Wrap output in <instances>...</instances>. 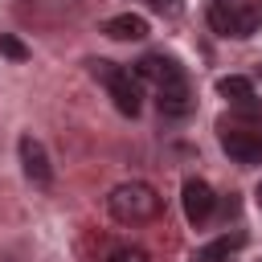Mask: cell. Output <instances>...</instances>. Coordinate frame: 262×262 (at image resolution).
Wrapping results in <instances>:
<instances>
[{
	"mask_svg": "<svg viewBox=\"0 0 262 262\" xmlns=\"http://www.w3.org/2000/svg\"><path fill=\"white\" fill-rule=\"evenodd\" d=\"M106 213L119 225H143V221L160 217V192L143 180H123L106 192Z\"/></svg>",
	"mask_w": 262,
	"mask_h": 262,
	"instance_id": "cell-1",
	"label": "cell"
},
{
	"mask_svg": "<svg viewBox=\"0 0 262 262\" xmlns=\"http://www.w3.org/2000/svg\"><path fill=\"white\" fill-rule=\"evenodd\" d=\"M94 78L111 90L119 115H131V119L139 115V78H135L131 70H123V66H115V61H94Z\"/></svg>",
	"mask_w": 262,
	"mask_h": 262,
	"instance_id": "cell-2",
	"label": "cell"
},
{
	"mask_svg": "<svg viewBox=\"0 0 262 262\" xmlns=\"http://www.w3.org/2000/svg\"><path fill=\"white\" fill-rule=\"evenodd\" d=\"M16 151H20V168H25V176H29L33 184H49V180H53V172H49V156H45L41 139H33V135H20Z\"/></svg>",
	"mask_w": 262,
	"mask_h": 262,
	"instance_id": "cell-3",
	"label": "cell"
},
{
	"mask_svg": "<svg viewBox=\"0 0 262 262\" xmlns=\"http://www.w3.org/2000/svg\"><path fill=\"white\" fill-rule=\"evenodd\" d=\"M180 205H184V217H188L192 225H201V221L213 213L217 196H213V188H209L205 180H184V188H180Z\"/></svg>",
	"mask_w": 262,
	"mask_h": 262,
	"instance_id": "cell-4",
	"label": "cell"
},
{
	"mask_svg": "<svg viewBox=\"0 0 262 262\" xmlns=\"http://www.w3.org/2000/svg\"><path fill=\"white\" fill-rule=\"evenodd\" d=\"M221 147H225V156L237 160V164H254V160L262 156V139H258L254 131H242V127H225V131H221Z\"/></svg>",
	"mask_w": 262,
	"mask_h": 262,
	"instance_id": "cell-5",
	"label": "cell"
},
{
	"mask_svg": "<svg viewBox=\"0 0 262 262\" xmlns=\"http://www.w3.org/2000/svg\"><path fill=\"white\" fill-rule=\"evenodd\" d=\"M102 33L111 41H143L147 37V20L139 12H119V16H106L102 20Z\"/></svg>",
	"mask_w": 262,
	"mask_h": 262,
	"instance_id": "cell-6",
	"label": "cell"
},
{
	"mask_svg": "<svg viewBox=\"0 0 262 262\" xmlns=\"http://www.w3.org/2000/svg\"><path fill=\"white\" fill-rule=\"evenodd\" d=\"M156 102L164 115H188L192 111V90H188V78L180 82H168V86H156Z\"/></svg>",
	"mask_w": 262,
	"mask_h": 262,
	"instance_id": "cell-7",
	"label": "cell"
},
{
	"mask_svg": "<svg viewBox=\"0 0 262 262\" xmlns=\"http://www.w3.org/2000/svg\"><path fill=\"white\" fill-rule=\"evenodd\" d=\"M139 78H147V82H156V86H168V82H180L184 70H180L172 57H164V53H147V57L139 61Z\"/></svg>",
	"mask_w": 262,
	"mask_h": 262,
	"instance_id": "cell-8",
	"label": "cell"
},
{
	"mask_svg": "<svg viewBox=\"0 0 262 262\" xmlns=\"http://www.w3.org/2000/svg\"><path fill=\"white\" fill-rule=\"evenodd\" d=\"M217 94L229 98V102H250V98H254V82L242 78V74H225V78L217 82Z\"/></svg>",
	"mask_w": 262,
	"mask_h": 262,
	"instance_id": "cell-9",
	"label": "cell"
},
{
	"mask_svg": "<svg viewBox=\"0 0 262 262\" xmlns=\"http://www.w3.org/2000/svg\"><path fill=\"white\" fill-rule=\"evenodd\" d=\"M262 25V4H246L242 12H233V37H250Z\"/></svg>",
	"mask_w": 262,
	"mask_h": 262,
	"instance_id": "cell-10",
	"label": "cell"
},
{
	"mask_svg": "<svg viewBox=\"0 0 262 262\" xmlns=\"http://www.w3.org/2000/svg\"><path fill=\"white\" fill-rule=\"evenodd\" d=\"M106 262H151L139 246H119V250H111L106 254Z\"/></svg>",
	"mask_w": 262,
	"mask_h": 262,
	"instance_id": "cell-11",
	"label": "cell"
},
{
	"mask_svg": "<svg viewBox=\"0 0 262 262\" xmlns=\"http://www.w3.org/2000/svg\"><path fill=\"white\" fill-rule=\"evenodd\" d=\"M209 16H213V29H217V33H233V12H229L225 4H213Z\"/></svg>",
	"mask_w": 262,
	"mask_h": 262,
	"instance_id": "cell-12",
	"label": "cell"
},
{
	"mask_svg": "<svg viewBox=\"0 0 262 262\" xmlns=\"http://www.w3.org/2000/svg\"><path fill=\"white\" fill-rule=\"evenodd\" d=\"M0 53H8L12 61H25V57H29V49H25L16 37H8V33H0Z\"/></svg>",
	"mask_w": 262,
	"mask_h": 262,
	"instance_id": "cell-13",
	"label": "cell"
},
{
	"mask_svg": "<svg viewBox=\"0 0 262 262\" xmlns=\"http://www.w3.org/2000/svg\"><path fill=\"white\" fill-rule=\"evenodd\" d=\"M225 250H229V242L221 237V242H213V246H205V250H201V254H196L192 262H221V258H225Z\"/></svg>",
	"mask_w": 262,
	"mask_h": 262,
	"instance_id": "cell-14",
	"label": "cell"
},
{
	"mask_svg": "<svg viewBox=\"0 0 262 262\" xmlns=\"http://www.w3.org/2000/svg\"><path fill=\"white\" fill-rule=\"evenodd\" d=\"M258 205H262V180H258Z\"/></svg>",
	"mask_w": 262,
	"mask_h": 262,
	"instance_id": "cell-15",
	"label": "cell"
}]
</instances>
